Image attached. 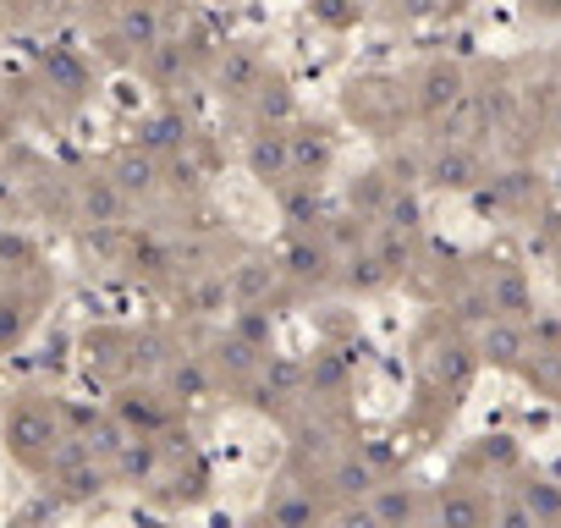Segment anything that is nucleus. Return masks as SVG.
<instances>
[{"instance_id":"f257e3e1","label":"nucleus","mask_w":561,"mask_h":528,"mask_svg":"<svg viewBox=\"0 0 561 528\" xmlns=\"http://www.w3.org/2000/svg\"><path fill=\"white\" fill-rule=\"evenodd\" d=\"M7 440H12L18 457H39V451L56 440V424H50V413H39V408H18V413L7 418Z\"/></svg>"},{"instance_id":"f03ea898","label":"nucleus","mask_w":561,"mask_h":528,"mask_svg":"<svg viewBox=\"0 0 561 528\" xmlns=\"http://www.w3.org/2000/svg\"><path fill=\"white\" fill-rule=\"evenodd\" d=\"M18 7H34V0H18Z\"/></svg>"}]
</instances>
